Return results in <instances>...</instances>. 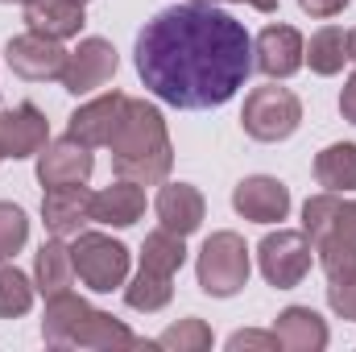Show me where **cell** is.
<instances>
[{
	"label": "cell",
	"mask_w": 356,
	"mask_h": 352,
	"mask_svg": "<svg viewBox=\"0 0 356 352\" xmlns=\"http://www.w3.org/2000/svg\"><path fill=\"white\" fill-rule=\"evenodd\" d=\"M327 303H332V311H336L340 319H356V273H348V278H332Z\"/></svg>",
	"instance_id": "4dcf8cb0"
},
{
	"label": "cell",
	"mask_w": 356,
	"mask_h": 352,
	"mask_svg": "<svg viewBox=\"0 0 356 352\" xmlns=\"http://www.w3.org/2000/svg\"><path fill=\"white\" fill-rule=\"evenodd\" d=\"M83 21H88L83 0H29L25 4V25L42 38H54V42L79 38Z\"/></svg>",
	"instance_id": "e0dca14e"
},
{
	"label": "cell",
	"mask_w": 356,
	"mask_h": 352,
	"mask_svg": "<svg viewBox=\"0 0 356 352\" xmlns=\"http://www.w3.org/2000/svg\"><path fill=\"white\" fill-rule=\"evenodd\" d=\"M0 162H4V158H0Z\"/></svg>",
	"instance_id": "ab89813d"
},
{
	"label": "cell",
	"mask_w": 356,
	"mask_h": 352,
	"mask_svg": "<svg viewBox=\"0 0 356 352\" xmlns=\"http://www.w3.org/2000/svg\"><path fill=\"white\" fill-rule=\"evenodd\" d=\"M88 311L91 307L79 294H71V290L50 294V298H46V315H42V340L54 344V349H67L71 336H75V328L88 319Z\"/></svg>",
	"instance_id": "44dd1931"
},
{
	"label": "cell",
	"mask_w": 356,
	"mask_h": 352,
	"mask_svg": "<svg viewBox=\"0 0 356 352\" xmlns=\"http://www.w3.org/2000/svg\"><path fill=\"white\" fill-rule=\"evenodd\" d=\"M307 63V42L294 25H266L253 42V67L269 79H290Z\"/></svg>",
	"instance_id": "ba28073f"
},
{
	"label": "cell",
	"mask_w": 356,
	"mask_h": 352,
	"mask_svg": "<svg viewBox=\"0 0 356 352\" xmlns=\"http://www.w3.org/2000/svg\"><path fill=\"white\" fill-rule=\"evenodd\" d=\"M0 4H13V0H0ZM21 4H29V0H21ZM83 4H88V0H83Z\"/></svg>",
	"instance_id": "f35d334b"
},
{
	"label": "cell",
	"mask_w": 356,
	"mask_h": 352,
	"mask_svg": "<svg viewBox=\"0 0 356 352\" xmlns=\"http://www.w3.org/2000/svg\"><path fill=\"white\" fill-rule=\"evenodd\" d=\"M241 125L253 141H286L298 125H302V104L290 88H253L245 95V112H241Z\"/></svg>",
	"instance_id": "277c9868"
},
{
	"label": "cell",
	"mask_w": 356,
	"mask_h": 352,
	"mask_svg": "<svg viewBox=\"0 0 356 352\" xmlns=\"http://www.w3.org/2000/svg\"><path fill=\"white\" fill-rule=\"evenodd\" d=\"M175 298V273H158V269H149V265H141L137 269V278L124 286V303L133 307V311H162L166 303Z\"/></svg>",
	"instance_id": "7402d4cb"
},
{
	"label": "cell",
	"mask_w": 356,
	"mask_h": 352,
	"mask_svg": "<svg viewBox=\"0 0 356 352\" xmlns=\"http://www.w3.org/2000/svg\"><path fill=\"white\" fill-rule=\"evenodd\" d=\"M307 63L315 75H340L348 63V33L336 25H323L319 33H311L307 42Z\"/></svg>",
	"instance_id": "cb8c5ba5"
},
{
	"label": "cell",
	"mask_w": 356,
	"mask_h": 352,
	"mask_svg": "<svg viewBox=\"0 0 356 352\" xmlns=\"http://www.w3.org/2000/svg\"><path fill=\"white\" fill-rule=\"evenodd\" d=\"M71 349H154V344L137 340L116 315L91 307L88 319H83V323L75 328V336H71Z\"/></svg>",
	"instance_id": "d6986e66"
},
{
	"label": "cell",
	"mask_w": 356,
	"mask_h": 352,
	"mask_svg": "<svg viewBox=\"0 0 356 352\" xmlns=\"http://www.w3.org/2000/svg\"><path fill=\"white\" fill-rule=\"evenodd\" d=\"M336 211H340V195L336 191H323V195H311L302 203V232L311 245H319L332 228H336Z\"/></svg>",
	"instance_id": "83f0119b"
},
{
	"label": "cell",
	"mask_w": 356,
	"mask_h": 352,
	"mask_svg": "<svg viewBox=\"0 0 356 352\" xmlns=\"http://www.w3.org/2000/svg\"><path fill=\"white\" fill-rule=\"evenodd\" d=\"M29 241V220L17 203H0V262L17 257L21 245Z\"/></svg>",
	"instance_id": "f546056e"
},
{
	"label": "cell",
	"mask_w": 356,
	"mask_h": 352,
	"mask_svg": "<svg viewBox=\"0 0 356 352\" xmlns=\"http://www.w3.org/2000/svg\"><path fill=\"white\" fill-rule=\"evenodd\" d=\"M33 282L17 265H0V319H17L33 307Z\"/></svg>",
	"instance_id": "484cf974"
},
{
	"label": "cell",
	"mask_w": 356,
	"mask_h": 352,
	"mask_svg": "<svg viewBox=\"0 0 356 352\" xmlns=\"http://www.w3.org/2000/svg\"><path fill=\"white\" fill-rule=\"evenodd\" d=\"M95 170V158L83 141L63 137V141H46V150L38 154V182L46 191L54 186H83Z\"/></svg>",
	"instance_id": "30bf717a"
},
{
	"label": "cell",
	"mask_w": 356,
	"mask_h": 352,
	"mask_svg": "<svg viewBox=\"0 0 356 352\" xmlns=\"http://www.w3.org/2000/svg\"><path fill=\"white\" fill-rule=\"evenodd\" d=\"M249 269H253L249 265V245L236 232H211L203 241V249H199V265H195L199 290L211 294V298L241 294L245 282H249Z\"/></svg>",
	"instance_id": "3957f363"
},
{
	"label": "cell",
	"mask_w": 356,
	"mask_h": 352,
	"mask_svg": "<svg viewBox=\"0 0 356 352\" xmlns=\"http://www.w3.org/2000/svg\"><path fill=\"white\" fill-rule=\"evenodd\" d=\"M124 108H129V95H124V91L95 95L91 104H83V108L71 116L67 137L83 141L88 150H95V145H108V141H112V133H116V129H120V120H124Z\"/></svg>",
	"instance_id": "4fadbf2b"
},
{
	"label": "cell",
	"mask_w": 356,
	"mask_h": 352,
	"mask_svg": "<svg viewBox=\"0 0 356 352\" xmlns=\"http://www.w3.org/2000/svg\"><path fill=\"white\" fill-rule=\"evenodd\" d=\"M108 150H112V170H116V178H129L137 186L166 182L170 178V166H175V145H170L166 120L145 99H129L124 120L112 133Z\"/></svg>",
	"instance_id": "7a4b0ae2"
},
{
	"label": "cell",
	"mask_w": 356,
	"mask_h": 352,
	"mask_svg": "<svg viewBox=\"0 0 356 352\" xmlns=\"http://www.w3.org/2000/svg\"><path fill=\"white\" fill-rule=\"evenodd\" d=\"M315 253H319V265H323V273H327V282L332 278H348L356 273V245L353 241H344V237H323L319 245H315Z\"/></svg>",
	"instance_id": "f1b7e54d"
},
{
	"label": "cell",
	"mask_w": 356,
	"mask_h": 352,
	"mask_svg": "<svg viewBox=\"0 0 356 352\" xmlns=\"http://www.w3.org/2000/svg\"><path fill=\"white\" fill-rule=\"evenodd\" d=\"M241 4H249V8H261V13H273V8H277V0H241Z\"/></svg>",
	"instance_id": "d590c367"
},
{
	"label": "cell",
	"mask_w": 356,
	"mask_h": 352,
	"mask_svg": "<svg viewBox=\"0 0 356 352\" xmlns=\"http://www.w3.org/2000/svg\"><path fill=\"white\" fill-rule=\"evenodd\" d=\"M315 178H319V186H327V191H356V145L353 141H336V145H327L319 158H315Z\"/></svg>",
	"instance_id": "603a6c76"
},
{
	"label": "cell",
	"mask_w": 356,
	"mask_h": 352,
	"mask_svg": "<svg viewBox=\"0 0 356 352\" xmlns=\"http://www.w3.org/2000/svg\"><path fill=\"white\" fill-rule=\"evenodd\" d=\"M71 257H75V273L95 294H112L129 278V249L104 232H79L71 245Z\"/></svg>",
	"instance_id": "5b68a950"
},
{
	"label": "cell",
	"mask_w": 356,
	"mask_h": 352,
	"mask_svg": "<svg viewBox=\"0 0 356 352\" xmlns=\"http://www.w3.org/2000/svg\"><path fill=\"white\" fill-rule=\"evenodd\" d=\"M311 253H315V245L307 241V232L277 228V232H269L266 241L257 245V265H261L269 286L294 290L311 273Z\"/></svg>",
	"instance_id": "8992f818"
},
{
	"label": "cell",
	"mask_w": 356,
	"mask_h": 352,
	"mask_svg": "<svg viewBox=\"0 0 356 352\" xmlns=\"http://www.w3.org/2000/svg\"><path fill=\"white\" fill-rule=\"evenodd\" d=\"M67 58H71V50H63V42L42 38V33H33V29L21 33V38H13V42L4 46V63H8V71L21 75V79H29V83L63 79Z\"/></svg>",
	"instance_id": "52a82bcc"
},
{
	"label": "cell",
	"mask_w": 356,
	"mask_h": 352,
	"mask_svg": "<svg viewBox=\"0 0 356 352\" xmlns=\"http://www.w3.org/2000/svg\"><path fill=\"white\" fill-rule=\"evenodd\" d=\"M137 75L182 112L228 104L253 71L249 29L220 4H170L137 33Z\"/></svg>",
	"instance_id": "6da1fadb"
},
{
	"label": "cell",
	"mask_w": 356,
	"mask_h": 352,
	"mask_svg": "<svg viewBox=\"0 0 356 352\" xmlns=\"http://www.w3.org/2000/svg\"><path fill=\"white\" fill-rule=\"evenodd\" d=\"M145 216V191L129 178H116L112 186L91 195V220L108 228H129Z\"/></svg>",
	"instance_id": "9a60e30c"
},
{
	"label": "cell",
	"mask_w": 356,
	"mask_h": 352,
	"mask_svg": "<svg viewBox=\"0 0 356 352\" xmlns=\"http://www.w3.org/2000/svg\"><path fill=\"white\" fill-rule=\"evenodd\" d=\"M348 58H353V63H356V29H353V33H348Z\"/></svg>",
	"instance_id": "8d00e7d4"
},
{
	"label": "cell",
	"mask_w": 356,
	"mask_h": 352,
	"mask_svg": "<svg viewBox=\"0 0 356 352\" xmlns=\"http://www.w3.org/2000/svg\"><path fill=\"white\" fill-rule=\"evenodd\" d=\"M199 4H224V0H199Z\"/></svg>",
	"instance_id": "74e56055"
},
{
	"label": "cell",
	"mask_w": 356,
	"mask_h": 352,
	"mask_svg": "<svg viewBox=\"0 0 356 352\" xmlns=\"http://www.w3.org/2000/svg\"><path fill=\"white\" fill-rule=\"evenodd\" d=\"M154 207H158L162 228H170L178 237H191V232L203 224V211H207L199 186H191V182H166V186L158 191V203H154Z\"/></svg>",
	"instance_id": "2e32d148"
},
{
	"label": "cell",
	"mask_w": 356,
	"mask_h": 352,
	"mask_svg": "<svg viewBox=\"0 0 356 352\" xmlns=\"http://www.w3.org/2000/svg\"><path fill=\"white\" fill-rule=\"evenodd\" d=\"M298 4H302V13H311V17H336V13H344L348 0H298Z\"/></svg>",
	"instance_id": "836d02e7"
},
{
	"label": "cell",
	"mask_w": 356,
	"mask_h": 352,
	"mask_svg": "<svg viewBox=\"0 0 356 352\" xmlns=\"http://www.w3.org/2000/svg\"><path fill=\"white\" fill-rule=\"evenodd\" d=\"M42 220L50 228V237H79L91 224V195L83 186H54L42 199Z\"/></svg>",
	"instance_id": "5bb4252c"
},
{
	"label": "cell",
	"mask_w": 356,
	"mask_h": 352,
	"mask_svg": "<svg viewBox=\"0 0 356 352\" xmlns=\"http://www.w3.org/2000/svg\"><path fill=\"white\" fill-rule=\"evenodd\" d=\"M273 336L286 352H323L327 349V323L311 307H286L273 323Z\"/></svg>",
	"instance_id": "ac0fdd59"
},
{
	"label": "cell",
	"mask_w": 356,
	"mask_h": 352,
	"mask_svg": "<svg viewBox=\"0 0 356 352\" xmlns=\"http://www.w3.org/2000/svg\"><path fill=\"white\" fill-rule=\"evenodd\" d=\"M116 50H112V42H104V38H83L79 42V50H71V58H67V71H63V88L71 91V95H88V91L104 88L112 75H116Z\"/></svg>",
	"instance_id": "8fae6325"
},
{
	"label": "cell",
	"mask_w": 356,
	"mask_h": 352,
	"mask_svg": "<svg viewBox=\"0 0 356 352\" xmlns=\"http://www.w3.org/2000/svg\"><path fill=\"white\" fill-rule=\"evenodd\" d=\"M340 112H344V120L356 125V75L344 83V91H340Z\"/></svg>",
	"instance_id": "e575fe53"
},
{
	"label": "cell",
	"mask_w": 356,
	"mask_h": 352,
	"mask_svg": "<svg viewBox=\"0 0 356 352\" xmlns=\"http://www.w3.org/2000/svg\"><path fill=\"white\" fill-rule=\"evenodd\" d=\"M332 232L356 245V199H340V211H336V228H332ZM332 232H327V237H332Z\"/></svg>",
	"instance_id": "d6a6232c"
},
{
	"label": "cell",
	"mask_w": 356,
	"mask_h": 352,
	"mask_svg": "<svg viewBox=\"0 0 356 352\" xmlns=\"http://www.w3.org/2000/svg\"><path fill=\"white\" fill-rule=\"evenodd\" d=\"M71 278H75V257H71V245L63 237H50L38 257H33V286L50 298V294H63L71 290Z\"/></svg>",
	"instance_id": "ffe728a7"
},
{
	"label": "cell",
	"mask_w": 356,
	"mask_h": 352,
	"mask_svg": "<svg viewBox=\"0 0 356 352\" xmlns=\"http://www.w3.org/2000/svg\"><path fill=\"white\" fill-rule=\"evenodd\" d=\"M50 141V120L33 104L0 108V158H33Z\"/></svg>",
	"instance_id": "9c48e42d"
},
{
	"label": "cell",
	"mask_w": 356,
	"mask_h": 352,
	"mask_svg": "<svg viewBox=\"0 0 356 352\" xmlns=\"http://www.w3.org/2000/svg\"><path fill=\"white\" fill-rule=\"evenodd\" d=\"M228 349L241 352V349H261V352H277V336L273 332H253V328H245V332H232L228 336Z\"/></svg>",
	"instance_id": "1f68e13d"
},
{
	"label": "cell",
	"mask_w": 356,
	"mask_h": 352,
	"mask_svg": "<svg viewBox=\"0 0 356 352\" xmlns=\"http://www.w3.org/2000/svg\"><path fill=\"white\" fill-rule=\"evenodd\" d=\"M232 207L245 220H253V224H277V220L290 216V186L269 175H253V178H245V182H236Z\"/></svg>",
	"instance_id": "7c38bea8"
},
{
	"label": "cell",
	"mask_w": 356,
	"mask_h": 352,
	"mask_svg": "<svg viewBox=\"0 0 356 352\" xmlns=\"http://www.w3.org/2000/svg\"><path fill=\"white\" fill-rule=\"evenodd\" d=\"M182 241L186 237H178L170 228H154L145 237V245H141V265H149L158 273H178L182 262H186V245Z\"/></svg>",
	"instance_id": "d4e9b609"
},
{
	"label": "cell",
	"mask_w": 356,
	"mask_h": 352,
	"mask_svg": "<svg viewBox=\"0 0 356 352\" xmlns=\"http://www.w3.org/2000/svg\"><path fill=\"white\" fill-rule=\"evenodd\" d=\"M154 349H166V352H207L211 349V328L203 323V319H178L170 323L158 340H154Z\"/></svg>",
	"instance_id": "4316f807"
}]
</instances>
